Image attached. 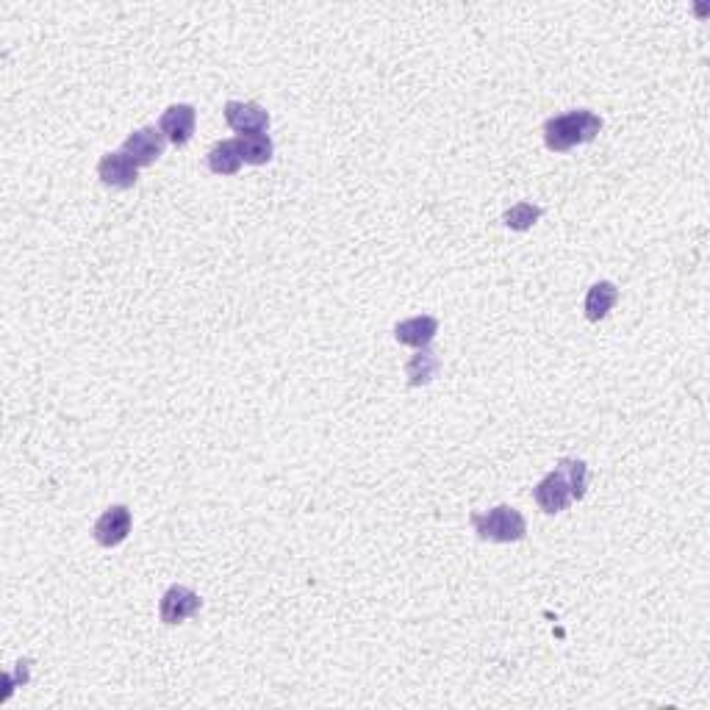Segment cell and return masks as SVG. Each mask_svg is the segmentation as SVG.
I'll return each mask as SVG.
<instances>
[{
	"label": "cell",
	"mask_w": 710,
	"mask_h": 710,
	"mask_svg": "<svg viewBox=\"0 0 710 710\" xmlns=\"http://www.w3.org/2000/svg\"><path fill=\"white\" fill-rule=\"evenodd\" d=\"M602 131V117L591 109H575L550 117L544 123V145L550 147L552 153H566L577 145H588L594 142L597 134Z\"/></svg>",
	"instance_id": "cell-1"
},
{
	"label": "cell",
	"mask_w": 710,
	"mask_h": 710,
	"mask_svg": "<svg viewBox=\"0 0 710 710\" xmlns=\"http://www.w3.org/2000/svg\"><path fill=\"white\" fill-rule=\"evenodd\" d=\"M472 527L478 533V539L494 541V544H514L527 536V522L522 511H516L514 505H497L486 514H472Z\"/></svg>",
	"instance_id": "cell-2"
},
{
	"label": "cell",
	"mask_w": 710,
	"mask_h": 710,
	"mask_svg": "<svg viewBox=\"0 0 710 710\" xmlns=\"http://www.w3.org/2000/svg\"><path fill=\"white\" fill-rule=\"evenodd\" d=\"M164 147H167L164 134L156 125H147V128H139L134 134H128L120 150L134 161L136 167H150V164H156L164 156Z\"/></svg>",
	"instance_id": "cell-3"
},
{
	"label": "cell",
	"mask_w": 710,
	"mask_h": 710,
	"mask_svg": "<svg viewBox=\"0 0 710 710\" xmlns=\"http://www.w3.org/2000/svg\"><path fill=\"white\" fill-rule=\"evenodd\" d=\"M533 500H536V505H539L544 514H561V511H566L572 502H575V497H572V486H569V480H566L564 469L561 466H555L547 478L541 480L539 486L533 489Z\"/></svg>",
	"instance_id": "cell-4"
},
{
	"label": "cell",
	"mask_w": 710,
	"mask_h": 710,
	"mask_svg": "<svg viewBox=\"0 0 710 710\" xmlns=\"http://www.w3.org/2000/svg\"><path fill=\"white\" fill-rule=\"evenodd\" d=\"M225 123L231 125L239 136L245 134H267L270 128V111L261 103H242V100H228L225 103Z\"/></svg>",
	"instance_id": "cell-5"
},
{
	"label": "cell",
	"mask_w": 710,
	"mask_h": 710,
	"mask_svg": "<svg viewBox=\"0 0 710 710\" xmlns=\"http://www.w3.org/2000/svg\"><path fill=\"white\" fill-rule=\"evenodd\" d=\"M131 525H134V516L128 511V505H111V508H106V511L100 514L98 522H95L92 536H95L100 547L111 550V547H120V544L128 539Z\"/></svg>",
	"instance_id": "cell-6"
},
{
	"label": "cell",
	"mask_w": 710,
	"mask_h": 710,
	"mask_svg": "<svg viewBox=\"0 0 710 710\" xmlns=\"http://www.w3.org/2000/svg\"><path fill=\"white\" fill-rule=\"evenodd\" d=\"M200 594H195L192 588L186 586H170L164 591V597L159 602V616L164 625H181L189 616H195L200 611Z\"/></svg>",
	"instance_id": "cell-7"
},
{
	"label": "cell",
	"mask_w": 710,
	"mask_h": 710,
	"mask_svg": "<svg viewBox=\"0 0 710 710\" xmlns=\"http://www.w3.org/2000/svg\"><path fill=\"white\" fill-rule=\"evenodd\" d=\"M197 125V109L189 103H175L170 109L161 114L159 131L164 134L167 142H172L175 147L189 145V139L195 136Z\"/></svg>",
	"instance_id": "cell-8"
},
{
	"label": "cell",
	"mask_w": 710,
	"mask_h": 710,
	"mask_svg": "<svg viewBox=\"0 0 710 710\" xmlns=\"http://www.w3.org/2000/svg\"><path fill=\"white\" fill-rule=\"evenodd\" d=\"M98 178L111 189H131L139 181V167L123 150H117V153H106L98 161Z\"/></svg>",
	"instance_id": "cell-9"
},
{
	"label": "cell",
	"mask_w": 710,
	"mask_h": 710,
	"mask_svg": "<svg viewBox=\"0 0 710 710\" xmlns=\"http://www.w3.org/2000/svg\"><path fill=\"white\" fill-rule=\"evenodd\" d=\"M436 333H439V319L430 317V314H419V317L403 319L394 325V339L405 347H414V350L430 347Z\"/></svg>",
	"instance_id": "cell-10"
},
{
	"label": "cell",
	"mask_w": 710,
	"mask_h": 710,
	"mask_svg": "<svg viewBox=\"0 0 710 710\" xmlns=\"http://www.w3.org/2000/svg\"><path fill=\"white\" fill-rule=\"evenodd\" d=\"M616 300H619V289L611 281L594 283L586 292V303H583L588 322H600V319L608 317L611 308L616 306Z\"/></svg>",
	"instance_id": "cell-11"
},
{
	"label": "cell",
	"mask_w": 710,
	"mask_h": 710,
	"mask_svg": "<svg viewBox=\"0 0 710 710\" xmlns=\"http://www.w3.org/2000/svg\"><path fill=\"white\" fill-rule=\"evenodd\" d=\"M439 369H441L439 355L433 353L430 347H425V350H417V353L408 358V364H405V375H408V383H411L414 389H419V386H428L430 380L439 375Z\"/></svg>",
	"instance_id": "cell-12"
},
{
	"label": "cell",
	"mask_w": 710,
	"mask_h": 710,
	"mask_svg": "<svg viewBox=\"0 0 710 710\" xmlns=\"http://www.w3.org/2000/svg\"><path fill=\"white\" fill-rule=\"evenodd\" d=\"M206 164L214 175H236L242 170V156H239V147H236V139H225V142H217L211 147L209 156H206Z\"/></svg>",
	"instance_id": "cell-13"
},
{
	"label": "cell",
	"mask_w": 710,
	"mask_h": 710,
	"mask_svg": "<svg viewBox=\"0 0 710 710\" xmlns=\"http://www.w3.org/2000/svg\"><path fill=\"white\" fill-rule=\"evenodd\" d=\"M236 147H239V156L245 164H253V167H261L272 159L275 153V145H272L270 134H245L236 136Z\"/></svg>",
	"instance_id": "cell-14"
},
{
	"label": "cell",
	"mask_w": 710,
	"mask_h": 710,
	"mask_svg": "<svg viewBox=\"0 0 710 710\" xmlns=\"http://www.w3.org/2000/svg\"><path fill=\"white\" fill-rule=\"evenodd\" d=\"M541 206H536V203H516V206H511V209L502 214V222L511 228V231H530L536 222L541 220Z\"/></svg>",
	"instance_id": "cell-15"
},
{
	"label": "cell",
	"mask_w": 710,
	"mask_h": 710,
	"mask_svg": "<svg viewBox=\"0 0 710 710\" xmlns=\"http://www.w3.org/2000/svg\"><path fill=\"white\" fill-rule=\"evenodd\" d=\"M558 466L564 469L566 480H569V486H572V497H575L577 502L586 497V489H588V466L586 461H577V458H561L558 461Z\"/></svg>",
	"instance_id": "cell-16"
}]
</instances>
